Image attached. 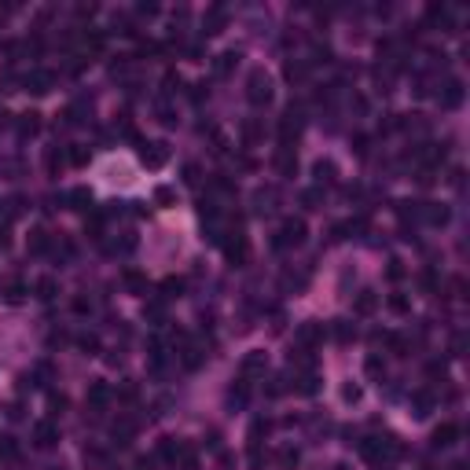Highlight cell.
I'll return each mask as SVG.
<instances>
[{
	"label": "cell",
	"mask_w": 470,
	"mask_h": 470,
	"mask_svg": "<svg viewBox=\"0 0 470 470\" xmlns=\"http://www.w3.org/2000/svg\"><path fill=\"white\" fill-rule=\"evenodd\" d=\"M301 235H305V224L301 221H287L283 224V243H301Z\"/></svg>",
	"instance_id": "obj_1"
},
{
	"label": "cell",
	"mask_w": 470,
	"mask_h": 470,
	"mask_svg": "<svg viewBox=\"0 0 470 470\" xmlns=\"http://www.w3.org/2000/svg\"><path fill=\"white\" fill-rule=\"evenodd\" d=\"M250 85H254V88H250V99H254V103L268 99V77L261 81V74H254V77H250Z\"/></svg>",
	"instance_id": "obj_2"
},
{
	"label": "cell",
	"mask_w": 470,
	"mask_h": 470,
	"mask_svg": "<svg viewBox=\"0 0 470 470\" xmlns=\"http://www.w3.org/2000/svg\"><path fill=\"white\" fill-rule=\"evenodd\" d=\"M52 437H55V434H52V426H48V422H41V426H37V445L48 448V445H52Z\"/></svg>",
	"instance_id": "obj_3"
},
{
	"label": "cell",
	"mask_w": 470,
	"mask_h": 470,
	"mask_svg": "<svg viewBox=\"0 0 470 470\" xmlns=\"http://www.w3.org/2000/svg\"><path fill=\"white\" fill-rule=\"evenodd\" d=\"M356 309H360V313H371V309H375V294H371V290H364V297L356 301Z\"/></svg>",
	"instance_id": "obj_4"
},
{
	"label": "cell",
	"mask_w": 470,
	"mask_h": 470,
	"mask_svg": "<svg viewBox=\"0 0 470 470\" xmlns=\"http://www.w3.org/2000/svg\"><path fill=\"white\" fill-rule=\"evenodd\" d=\"M452 437H455V426H441L437 430V445H452Z\"/></svg>",
	"instance_id": "obj_5"
},
{
	"label": "cell",
	"mask_w": 470,
	"mask_h": 470,
	"mask_svg": "<svg viewBox=\"0 0 470 470\" xmlns=\"http://www.w3.org/2000/svg\"><path fill=\"white\" fill-rule=\"evenodd\" d=\"M155 198H158V202H169V198H173V191H169V188H158Z\"/></svg>",
	"instance_id": "obj_6"
}]
</instances>
